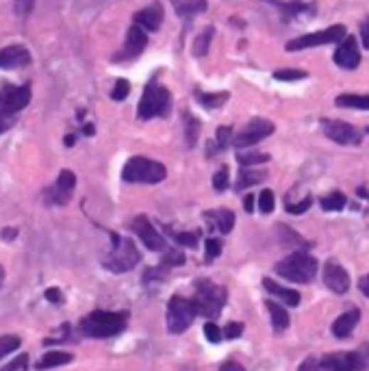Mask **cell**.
Wrapping results in <instances>:
<instances>
[{"label": "cell", "mask_w": 369, "mask_h": 371, "mask_svg": "<svg viewBox=\"0 0 369 371\" xmlns=\"http://www.w3.org/2000/svg\"><path fill=\"white\" fill-rule=\"evenodd\" d=\"M185 254L181 250H176V247H168L166 252H163V259H161V265H166V267H181L185 265Z\"/></svg>", "instance_id": "e575fe53"}, {"label": "cell", "mask_w": 369, "mask_h": 371, "mask_svg": "<svg viewBox=\"0 0 369 371\" xmlns=\"http://www.w3.org/2000/svg\"><path fill=\"white\" fill-rule=\"evenodd\" d=\"M265 306H267L269 317H272V328H274V333H276V335L284 333V330L289 328V313H287L284 306H280V304L274 302V300H267Z\"/></svg>", "instance_id": "603a6c76"}, {"label": "cell", "mask_w": 369, "mask_h": 371, "mask_svg": "<svg viewBox=\"0 0 369 371\" xmlns=\"http://www.w3.org/2000/svg\"><path fill=\"white\" fill-rule=\"evenodd\" d=\"M269 158H272V156L265 154V152H243V150L237 152V161H239V165H243V168H250V165L267 163Z\"/></svg>", "instance_id": "1f68e13d"}, {"label": "cell", "mask_w": 369, "mask_h": 371, "mask_svg": "<svg viewBox=\"0 0 369 371\" xmlns=\"http://www.w3.org/2000/svg\"><path fill=\"white\" fill-rule=\"evenodd\" d=\"M220 371H245V367L239 365L237 360H226V362L220 365Z\"/></svg>", "instance_id": "f5cc1de1"}, {"label": "cell", "mask_w": 369, "mask_h": 371, "mask_svg": "<svg viewBox=\"0 0 369 371\" xmlns=\"http://www.w3.org/2000/svg\"><path fill=\"white\" fill-rule=\"evenodd\" d=\"M135 24H139V26H141L144 31H148V33L159 31L161 24H163V7H161L159 3H152L150 7L137 11V14H135Z\"/></svg>", "instance_id": "ffe728a7"}, {"label": "cell", "mask_w": 369, "mask_h": 371, "mask_svg": "<svg viewBox=\"0 0 369 371\" xmlns=\"http://www.w3.org/2000/svg\"><path fill=\"white\" fill-rule=\"evenodd\" d=\"M335 63L341 68V70H356L358 63H360V50H358V41L348 35L341 39V44L337 46L335 50Z\"/></svg>", "instance_id": "e0dca14e"}, {"label": "cell", "mask_w": 369, "mask_h": 371, "mask_svg": "<svg viewBox=\"0 0 369 371\" xmlns=\"http://www.w3.org/2000/svg\"><path fill=\"white\" fill-rule=\"evenodd\" d=\"M196 100L204 107V109H220L228 102L230 94L228 92H218V94H204L202 90H193Z\"/></svg>", "instance_id": "484cf974"}, {"label": "cell", "mask_w": 369, "mask_h": 371, "mask_svg": "<svg viewBox=\"0 0 369 371\" xmlns=\"http://www.w3.org/2000/svg\"><path fill=\"white\" fill-rule=\"evenodd\" d=\"M204 337H207V341H211V343H220L224 339V330H220L218 323L213 319H209L207 323H204Z\"/></svg>", "instance_id": "60d3db41"}, {"label": "cell", "mask_w": 369, "mask_h": 371, "mask_svg": "<svg viewBox=\"0 0 369 371\" xmlns=\"http://www.w3.org/2000/svg\"><path fill=\"white\" fill-rule=\"evenodd\" d=\"M74 187H76V176L72 170H63L57 178V183L46 191V200L55 206H63L70 202L72 193H74Z\"/></svg>", "instance_id": "5bb4252c"}, {"label": "cell", "mask_w": 369, "mask_h": 371, "mask_svg": "<svg viewBox=\"0 0 369 371\" xmlns=\"http://www.w3.org/2000/svg\"><path fill=\"white\" fill-rule=\"evenodd\" d=\"M172 113V94L156 80H150L144 96L137 107L139 119H152V117H168Z\"/></svg>", "instance_id": "8992f818"}, {"label": "cell", "mask_w": 369, "mask_h": 371, "mask_svg": "<svg viewBox=\"0 0 369 371\" xmlns=\"http://www.w3.org/2000/svg\"><path fill=\"white\" fill-rule=\"evenodd\" d=\"M146 46H148V31H144L139 24H133L127 33L124 46L113 57V61H131L139 57L146 50Z\"/></svg>", "instance_id": "7c38bea8"}, {"label": "cell", "mask_w": 369, "mask_h": 371, "mask_svg": "<svg viewBox=\"0 0 369 371\" xmlns=\"http://www.w3.org/2000/svg\"><path fill=\"white\" fill-rule=\"evenodd\" d=\"M274 78L276 80H282V82H292V80L306 78V72L304 70H296V68H282V70H276L274 72Z\"/></svg>", "instance_id": "8d00e7d4"}, {"label": "cell", "mask_w": 369, "mask_h": 371, "mask_svg": "<svg viewBox=\"0 0 369 371\" xmlns=\"http://www.w3.org/2000/svg\"><path fill=\"white\" fill-rule=\"evenodd\" d=\"M183 122H185V139H187V148H193L198 137H200V129L202 124L196 115H191L189 111H183Z\"/></svg>", "instance_id": "f1b7e54d"}, {"label": "cell", "mask_w": 369, "mask_h": 371, "mask_svg": "<svg viewBox=\"0 0 369 371\" xmlns=\"http://www.w3.org/2000/svg\"><path fill=\"white\" fill-rule=\"evenodd\" d=\"M129 326L127 311H94L78 321V333L90 339H111Z\"/></svg>", "instance_id": "6da1fadb"}, {"label": "cell", "mask_w": 369, "mask_h": 371, "mask_svg": "<svg viewBox=\"0 0 369 371\" xmlns=\"http://www.w3.org/2000/svg\"><path fill=\"white\" fill-rule=\"evenodd\" d=\"M321 131L328 139L339 146H358L363 141V133L343 119L321 117Z\"/></svg>", "instance_id": "30bf717a"}, {"label": "cell", "mask_w": 369, "mask_h": 371, "mask_svg": "<svg viewBox=\"0 0 369 371\" xmlns=\"http://www.w3.org/2000/svg\"><path fill=\"white\" fill-rule=\"evenodd\" d=\"M335 104L339 109H358V111H369V94L358 96V94H341L337 96Z\"/></svg>", "instance_id": "83f0119b"}, {"label": "cell", "mask_w": 369, "mask_h": 371, "mask_svg": "<svg viewBox=\"0 0 369 371\" xmlns=\"http://www.w3.org/2000/svg\"><path fill=\"white\" fill-rule=\"evenodd\" d=\"M31 63V53L24 46H7L0 50V70H18Z\"/></svg>", "instance_id": "ac0fdd59"}, {"label": "cell", "mask_w": 369, "mask_h": 371, "mask_svg": "<svg viewBox=\"0 0 369 371\" xmlns=\"http://www.w3.org/2000/svg\"><path fill=\"white\" fill-rule=\"evenodd\" d=\"M16 124V115L14 113H5V111H0V135L7 133L11 127Z\"/></svg>", "instance_id": "c3c4849f"}, {"label": "cell", "mask_w": 369, "mask_h": 371, "mask_svg": "<svg viewBox=\"0 0 369 371\" xmlns=\"http://www.w3.org/2000/svg\"><path fill=\"white\" fill-rule=\"evenodd\" d=\"M220 254H222V239H218V237H209L207 243H204V261H207V263H213Z\"/></svg>", "instance_id": "836d02e7"}, {"label": "cell", "mask_w": 369, "mask_h": 371, "mask_svg": "<svg viewBox=\"0 0 369 371\" xmlns=\"http://www.w3.org/2000/svg\"><path fill=\"white\" fill-rule=\"evenodd\" d=\"M111 239H113V247H111V252L102 259L105 269H109L113 274H124V271L135 269L141 261V254L137 250L135 241L127 239V237H119L115 232H111Z\"/></svg>", "instance_id": "7a4b0ae2"}, {"label": "cell", "mask_w": 369, "mask_h": 371, "mask_svg": "<svg viewBox=\"0 0 369 371\" xmlns=\"http://www.w3.org/2000/svg\"><path fill=\"white\" fill-rule=\"evenodd\" d=\"M168 235L178 243V245H185V247H196L198 245V237L200 232H174L168 228Z\"/></svg>", "instance_id": "74e56055"}, {"label": "cell", "mask_w": 369, "mask_h": 371, "mask_svg": "<svg viewBox=\"0 0 369 371\" xmlns=\"http://www.w3.org/2000/svg\"><path fill=\"white\" fill-rule=\"evenodd\" d=\"M131 230L141 239V243L150 252H166L168 250V241L163 239V235L154 228V224L146 215H137L131 222Z\"/></svg>", "instance_id": "8fae6325"}, {"label": "cell", "mask_w": 369, "mask_h": 371, "mask_svg": "<svg viewBox=\"0 0 369 371\" xmlns=\"http://www.w3.org/2000/svg\"><path fill=\"white\" fill-rule=\"evenodd\" d=\"M83 133H85L87 137H92V135H94V127H92V124H85V129H83Z\"/></svg>", "instance_id": "91938a15"}, {"label": "cell", "mask_w": 369, "mask_h": 371, "mask_svg": "<svg viewBox=\"0 0 369 371\" xmlns=\"http://www.w3.org/2000/svg\"><path fill=\"white\" fill-rule=\"evenodd\" d=\"M367 135H369V127H367Z\"/></svg>", "instance_id": "e7e4bbea"}, {"label": "cell", "mask_w": 369, "mask_h": 371, "mask_svg": "<svg viewBox=\"0 0 369 371\" xmlns=\"http://www.w3.org/2000/svg\"><path fill=\"white\" fill-rule=\"evenodd\" d=\"M28 354H20V356H16L9 365H5L0 371H28Z\"/></svg>", "instance_id": "b9f144b4"}, {"label": "cell", "mask_w": 369, "mask_h": 371, "mask_svg": "<svg viewBox=\"0 0 369 371\" xmlns=\"http://www.w3.org/2000/svg\"><path fill=\"white\" fill-rule=\"evenodd\" d=\"M218 152H222V148L218 146V141H209V144H207V156L211 158V156H215Z\"/></svg>", "instance_id": "680465c9"}, {"label": "cell", "mask_w": 369, "mask_h": 371, "mask_svg": "<svg viewBox=\"0 0 369 371\" xmlns=\"http://www.w3.org/2000/svg\"><path fill=\"white\" fill-rule=\"evenodd\" d=\"M356 352H358V356H360L363 371H369V343H363Z\"/></svg>", "instance_id": "816d5d0a"}, {"label": "cell", "mask_w": 369, "mask_h": 371, "mask_svg": "<svg viewBox=\"0 0 369 371\" xmlns=\"http://www.w3.org/2000/svg\"><path fill=\"white\" fill-rule=\"evenodd\" d=\"M298 371H326V367L321 365V358L309 356V358L298 367Z\"/></svg>", "instance_id": "7dc6e473"}, {"label": "cell", "mask_w": 369, "mask_h": 371, "mask_svg": "<svg viewBox=\"0 0 369 371\" xmlns=\"http://www.w3.org/2000/svg\"><path fill=\"white\" fill-rule=\"evenodd\" d=\"M44 298H46L48 302H53V304H61V302H63V294L59 291L57 286H50V289H46Z\"/></svg>", "instance_id": "f907efd6"}, {"label": "cell", "mask_w": 369, "mask_h": 371, "mask_svg": "<svg viewBox=\"0 0 369 371\" xmlns=\"http://www.w3.org/2000/svg\"><path fill=\"white\" fill-rule=\"evenodd\" d=\"M74 141H76L74 135H68V137H65V146H74Z\"/></svg>", "instance_id": "6125c7cd"}, {"label": "cell", "mask_w": 369, "mask_h": 371, "mask_svg": "<svg viewBox=\"0 0 369 371\" xmlns=\"http://www.w3.org/2000/svg\"><path fill=\"white\" fill-rule=\"evenodd\" d=\"M321 365L326 371H363V362L358 352H333L321 356Z\"/></svg>", "instance_id": "9a60e30c"}, {"label": "cell", "mask_w": 369, "mask_h": 371, "mask_svg": "<svg viewBox=\"0 0 369 371\" xmlns=\"http://www.w3.org/2000/svg\"><path fill=\"white\" fill-rule=\"evenodd\" d=\"M129 94H131V82L124 80V78L115 80V87H113V92H111V98H113L115 102H122V100L129 98Z\"/></svg>", "instance_id": "ab89813d"}, {"label": "cell", "mask_w": 369, "mask_h": 371, "mask_svg": "<svg viewBox=\"0 0 369 371\" xmlns=\"http://www.w3.org/2000/svg\"><path fill=\"white\" fill-rule=\"evenodd\" d=\"M317 259L306 254V252H294L289 254L287 259H282L280 263L274 265V271L284 278V280H289V282H298V284H309L315 280L317 276Z\"/></svg>", "instance_id": "3957f363"}, {"label": "cell", "mask_w": 369, "mask_h": 371, "mask_svg": "<svg viewBox=\"0 0 369 371\" xmlns=\"http://www.w3.org/2000/svg\"><path fill=\"white\" fill-rule=\"evenodd\" d=\"M0 237H3L5 241H14L18 237V228H3V232H0Z\"/></svg>", "instance_id": "6f0895ef"}, {"label": "cell", "mask_w": 369, "mask_h": 371, "mask_svg": "<svg viewBox=\"0 0 369 371\" xmlns=\"http://www.w3.org/2000/svg\"><path fill=\"white\" fill-rule=\"evenodd\" d=\"M3 282H5V269H3V265H0V286H3Z\"/></svg>", "instance_id": "be15d7a7"}, {"label": "cell", "mask_w": 369, "mask_h": 371, "mask_svg": "<svg viewBox=\"0 0 369 371\" xmlns=\"http://www.w3.org/2000/svg\"><path fill=\"white\" fill-rule=\"evenodd\" d=\"M358 319H360V311L354 306V308H350V311H346V313H341L335 321H333V337H337V339H348L352 333H354V328H356V323H358Z\"/></svg>", "instance_id": "d6986e66"}, {"label": "cell", "mask_w": 369, "mask_h": 371, "mask_svg": "<svg viewBox=\"0 0 369 371\" xmlns=\"http://www.w3.org/2000/svg\"><path fill=\"white\" fill-rule=\"evenodd\" d=\"M207 222H211L209 226H215L222 235H228L235 228V213L230 209H215V211H204L202 215Z\"/></svg>", "instance_id": "7402d4cb"}, {"label": "cell", "mask_w": 369, "mask_h": 371, "mask_svg": "<svg viewBox=\"0 0 369 371\" xmlns=\"http://www.w3.org/2000/svg\"><path fill=\"white\" fill-rule=\"evenodd\" d=\"M202 11H207V0H187L181 9H176L181 18H193Z\"/></svg>", "instance_id": "d6a6232c"}, {"label": "cell", "mask_w": 369, "mask_h": 371, "mask_svg": "<svg viewBox=\"0 0 369 371\" xmlns=\"http://www.w3.org/2000/svg\"><path fill=\"white\" fill-rule=\"evenodd\" d=\"M187 3V0H172V5H174V9H181L183 5Z\"/></svg>", "instance_id": "94428289"}, {"label": "cell", "mask_w": 369, "mask_h": 371, "mask_svg": "<svg viewBox=\"0 0 369 371\" xmlns=\"http://www.w3.org/2000/svg\"><path fill=\"white\" fill-rule=\"evenodd\" d=\"M274 131H276L274 122H269V119H265V117H252V119H250L248 124H245V127L235 135L232 146L239 148V150L250 148V146L263 141L265 137H269Z\"/></svg>", "instance_id": "9c48e42d"}, {"label": "cell", "mask_w": 369, "mask_h": 371, "mask_svg": "<svg viewBox=\"0 0 369 371\" xmlns=\"http://www.w3.org/2000/svg\"><path fill=\"white\" fill-rule=\"evenodd\" d=\"M343 37H348V31L343 24H335V26H328L323 31L317 33H309L302 37H296L292 41H287V50L289 53H298V50H306V48H315V46H326V44H337Z\"/></svg>", "instance_id": "ba28073f"}, {"label": "cell", "mask_w": 369, "mask_h": 371, "mask_svg": "<svg viewBox=\"0 0 369 371\" xmlns=\"http://www.w3.org/2000/svg\"><path fill=\"white\" fill-rule=\"evenodd\" d=\"M198 315L200 311L193 300H187L183 296H172L168 302V330L172 335H183L196 321Z\"/></svg>", "instance_id": "52a82bcc"}, {"label": "cell", "mask_w": 369, "mask_h": 371, "mask_svg": "<svg viewBox=\"0 0 369 371\" xmlns=\"http://www.w3.org/2000/svg\"><path fill=\"white\" fill-rule=\"evenodd\" d=\"M263 286H265L267 294H272L274 298H280V302H284L287 306H298L302 300L296 289H287V286L274 282L272 278H263Z\"/></svg>", "instance_id": "44dd1931"}, {"label": "cell", "mask_w": 369, "mask_h": 371, "mask_svg": "<svg viewBox=\"0 0 369 371\" xmlns=\"http://www.w3.org/2000/svg\"><path fill=\"white\" fill-rule=\"evenodd\" d=\"M323 284L337 296H346L350 291V274L335 261L323 265Z\"/></svg>", "instance_id": "2e32d148"}, {"label": "cell", "mask_w": 369, "mask_h": 371, "mask_svg": "<svg viewBox=\"0 0 369 371\" xmlns=\"http://www.w3.org/2000/svg\"><path fill=\"white\" fill-rule=\"evenodd\" d=\"M228 183H230V176H228V168H222V170H218L215 172V176H213V187H215V191H226L228 189Z\"/></svg>", "instance_id": "ee69618b"}, {"label": "cell", "mask_w": 369, "mask_h": 371, "mask_svg": "<svg viewBox=\"0 0 369 371\" xmlns=\"http://www.w3.org/2000/svg\"><path fill=\"white\" fill-rule=\"evenodd\" d=\"M20 345H22V341H20L18 335H3L0 337V360H3L7 354L16 352Z\"/></svg>", "instance_id": "d590c367"}, {"label": "cell", "mask_w": 369, "mask_h": 371, "mask_svg": "<svg viewBox=\"0 0 369 371\" xmlns=\"http://www.w3.org/2000/svg\"><path fill=\"white\" fill-rule=\"evenodd\" d=\"M272 3H274V0H272ZM274 5L280 9L284 22H289V20L296 18V16L313 14V11H315V5H306V3H274Z\"/></svg>", "instance_id": "4316f807"}, {"label": "cell", "mask_w": 369, "mask_h": 371, "mask_svg": "<svg viewBox=\"0 0 369 371\" xmlns=\"http://www.w3.org/2000/svg\"><path fill=\"white\" fill-rule=\"evenodd\" d=\"M168 168L159 161L146 158V156H131L124 168H122V178L127 183H141V185H156L166 181Z\"/></svg>", "instance_id": "5b68a950"}, {"label": "cell", "mask_w": 369, "mask_h": 371, "mask_svg": "<svg viewBox=\"0 0 369 371\" xmlns=\"http://www.w3.org/2000/svg\"><path fill=\"white\" fill-rule=\"evenodd\" d=\"M31 102V85H3L0 90V111L5 113H18Z\"/></svg>", "instance_id": "4fadbf2b"}, {"label": "cell", "mask_w": 369, "mask_h": 371, "mask_svg": "<svg viewBox=\"0 0 369 371\" xmlns=\"http://www.w3.org/2000/svg\"><path fill=\"white\" fill-rule=\"evenodd\" d=\"M191 300L196 302L200 315H204L207 319H218L228 300V291L207 278H200L196 280V294Z\"/></svg>", "instance_id": "277c9868"}, {"label": "cell", "mask_w": 369, "mask_h": 371, "mask_svg": "<svg viewBox=\"0 0 369 371\" xmlns=\"http://www.w3.org/2000/svg\"><path fill=\"white\" fill-rule=\"evenodd\" d=\"M267 178L265 172H257V170H248V168H243L237 176V183H235V189L237 191H245V189H250L259 183H263Z\"/></svg>", "instance_id": "d4e9b609"}, {"label": "cell", "mask_w": 369, "mask_h": 371, "mask_svg": "<svg viewBox=\"0 0 369 371\" xmlns=\"http://www.w3.org/2000/svg\"><path fill=\"white\" fill-rule=\"evenodd\" d=\"M213 35H215V28H213V26H207V28H204V31L193 39V46H191L193 57H204V55L209 53V46H211Z\"/></svg>", "instance_id": "f546056e"}, {"label": "cell", "mask_w": 369, "mask_h": 371, "mask_svg": "<svg viewBox=\"0 0 369 371\" xmlns=\"http://www.w3.org/2000/svg\"><path fill=\"white\" fill-rule=\"evenodd\" d=\"M33 5H35V0H16V14L24 18L33 11Z\"/></svg>", "instance_id": "681fc988"}, {"label": "cell", "mask_w": 369, "mask_h": 371, "mask_svg": "<svg viewBox=\"0 0 369 371\" xmlns=\"http://www.w3.org/2000/svg\"><path fill=\"white\" fill-rule=\"evenodd\" d=\"M232 129L230 127H220L218 129V137H215V141H218V146L222 148V150H226L230 144H232Z\"/></svg>", "instance_id": "f6af8a7d"}, {"label": "cell", "mask_w": 369, "mask_h": 371, "mask_svg": "<svg viewBox=\"0 0 369 371\" xmlns=\"http://www.w3.org/2000/svg\"><path fill=\"white\" fill-rule=\"evenodd\" d=\"M319 204H321L323 211H341L343 206L348 204V198H346V193H341V191H333V193H328V195L319 198Z\"/></svg>", "instance_id": "4dcf8cb0"}, {"label": "cell", "mask_w": 369, "mask_h": 371, "mask_svg": "<svg viewBox=\"0 0 369 371\" xmlns=\"http://www.w3.org/2000/svg\"><path fill=\"white\" fill-rule=\"evenodd\" d=\"M358 291H360L365 298H369V274H365V276L358 280Z\"/></svg>", "instance_id": "11a10c76"}, {"label": "cell", "mask_w": 369, "mask_h": 371, "mask_svg": "<svg viewBox=\"0 0 369 371\" xmlns=\"http://www.w3.org/2000/svg\"><path fill=\"white\" fill-rule=\"evenodd\" d=\"M72 354L70 352H59V350H55V352H46L42 358L37 360V365H35V369L37 371H44V369H53V367H61V365H68V362H72Z\"/></svg>", "instance_id": "cb8c5ba5"}, {"label": "cell", "mask_w": 369, "mask_h": 371, "mask_svg": "<svg viewBox=\"0 0 369 371\" xmlns=\"http://www.w3.org/2000/svg\"><path fill=\"white\" fill-rule=\"evenodd\" d=\"M360 37H363V46L369 50V18L360 24Z\"/></svg>", "instance_id": "db71d44e"}, {"label": "cell", "mask_w": 369, "mask_h": 371, "mask_svg": "<svg viewBox=\"0 0 369 371\" xmlns=\"http://www.w3.org/2000/svg\"><path fill=\"white\" fill-rule=\"evenodd\" d=\"M241 335H243V323H241V321H230V323H226V328H224V339L232 341V339H239Z\"/></svg>", "instance_id": "bcb514c9"}, {"label": "cell", "mask_w": 369, "mask_h": 371, "mask_svg": "<svg viewBox=\"0 0 369 371\" xmlns=\"http://www.w3.org/2000/svg\"><path fill=\"white\" fill-rule=\"evenodd\" d=\"M311 204H313V195H306L302 202L298 204H287V213H292V215H302L311 209Z\"/></svg>", "instance_id": "7bdbcfd3"}, {"label": "cell", "mask_w": 369, "mask_h": 371, "mask_svg": "<svg viewBox=\"0 0 369 371\" xmlns=\"http://www.w3.org/2000/svg\"><path fill=\"white\" fill-rule=\"evenodd\" d=\"M274 206H276V198H274V191L272 189H263L261 195H259V211L263 215H269L274 211Z\"/></svg>", "instance_id": "f35d334b"}, {"label": "cell", "mask_w": 369, "mask_h": 371, "mask_svg": "<svg viewBox=\"0 0 369 371\" xmlns=\"http://www.w3.org/2000/svg\"><path fill=\"white\" fill-rule=\"evenodd\" d=\"M243 209H245V213H252L255 211V195L252 193H248L243 198Z\"/></svg>", "instance_id": "9f6ffc18"}]
</instances>
